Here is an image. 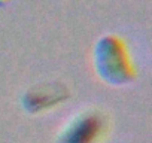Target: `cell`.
<instances>
[{
  "mask_svg": "<svg viewBox=\"0 0 152 143\" xmlns=\"http://www.w3.org/2000/svg\"><path fill=\"white\" fill-rule=\"evenodd\" d=\"M94 64L102 79L112 85H124L134 76L125 46L113 36H106L99 40L94 51Z\"/></svg>",
  "mask_w": 152,
  "mask_h": 143,
  "instance_id": "6da1fadb",
  "label": "cell"
},
{
  "mask_svg": "<svg viewBox=\"0 0 152 143\" xmlns=\"http://www.w3.org/2000/svg\"><path fill=\"white\" fill-rule=\"evenodd\" d=\"M104 134V118L97 110L75 116L60 133L57 143H99Z\"/></svg>",
  "mask_w": 152,
  "mask_h": 143,
  "instance_id": "7a4b0ae2",
  "label": "cell"
}]
</instances>
